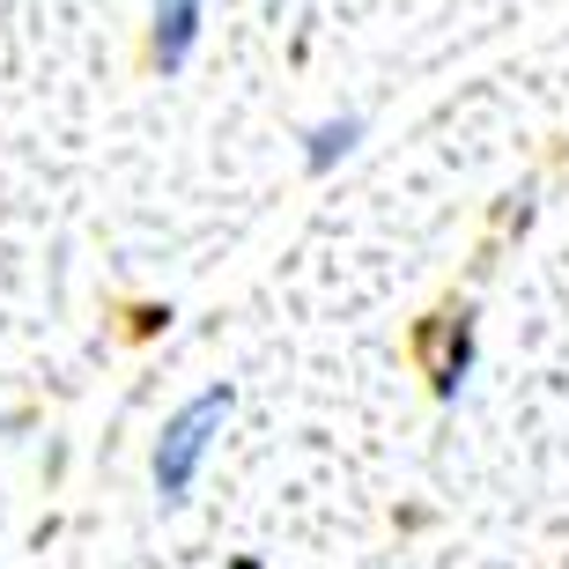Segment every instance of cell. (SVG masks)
<instances>
[{
    "mask_svg": "<svg viewBox=\"0 0 569 569\" xmlns=\"http://www.w3.org/2000/svg\"><path fill=\"white\" fill-rule=\"evenodd\" d=\"M230 415H237V385H208V392H192V400L163 422L156 459H148V473H156V503H163V510H186L192 503L200 466H208V451H214V437H222Z\"/></svg>",
    "mask_w": 569,
    "mask_h": 569,
    "instance_id": "1",
    "label": "cell"
},
{
    "mask_svg": "<svg viewBox=\"0 0 569 569\" xmlns=\"http://www.w3.org/2000/svg\"><path fill=\"white\" fill-rule=\"evenodd\" d=\"M208 30V0H148V67L156 74H186Z\"/></svg>",
    "mask_w": 569,
    "mask_h": 569,
    "instance_id": "2",
    "label": "cell"
},
{
    "mask_svg": "<svg viewBox=\"0 0 569 569\" xmlns=\"http://www.w3.org/2000/svg\"><path fill=\"white\" fill-rule=\"evenodd\" d=\"M422 348H437V362H429V385H437V400H459L466 370H473V311H437L422 326Z\"/></svg>",
    "mask_w": 569,
    "mask_h": 569,
    "instance_id": "3",
    "label": "cell"
},
{
    "mask_svg": "<svg viewBox=\"0 0 569 569\" xmlns=\"http://www.w3.org/2000/svg\"><path fill=\"white\" fill-rule=\"evenodd\" d=\"M362 133H370L362 111H333V119H318V127L303 133V178H333V170L356 156Z\"/></svg>",
    "mask_w": 569,
    "mask_h": 569,
    "instance_id": "4",
    "label": "cell"
},
{
    "mask_svg": "<svg viewBox=\"0 0 569 569\" xmlns=\"http://www.w3.org/2000/svg\"><path fill=\"white\" fill-rule=\"evenodd\" d=\"M230 569H267V562H259V555H230Z\"/></svg>",
    "mask_w": 569,
    "mask_h": 569,
    "instance_id": "5",
    "label": "cell"
}]
</instances>
